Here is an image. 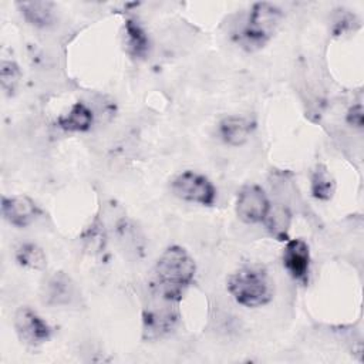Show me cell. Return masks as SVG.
<instances>
[{"label": "cell", "mask_w": 364, "mask_h": 364, "mask_svg": "<svg viewBox=\"0 0 364 364\" xmlns=\"http://www.w3.org/2000/svg\"><path fill=\"white\" fill-rule=\"evenodd\" d=\"M195 272L196 266L191 255L178 245L169 246L156 260L148 289L181 301L193 282Z\"/></svg>", "instance_id": "obj_1"}, {"label": "cell", "mask_w": 364, "mask_h": 364, "mask_svg": "<svg viewBox=\"0 0 364 364\" xmlns=\"http://www.w3.org/2000/svg\"><path fill=\"white\" fill-rule=\"evenodd\" d=\"M100 228H101V226L95 228V226L92 225V228H91L92 237H95V236H102V232H101ZM85 240H87V242H91V247H94V246H101V245H102V240H100V239H92V240H91V235H88Z\"/></svg>", "instance_id": "obj_20"}, {"label": "cell", "mask_w": 364, "mask_h": 364, "mask_svg": "<svg viewBox=\"0 0 364 364\" xmlns=\"http://www.w3.org/2000/svg\"><path fill=\"white\" fill-rule=\"evenodd\" d=\"M334 189L336 182L327 166L323 164L316 165L311 172V195L318 200H328L331 199Z\"/></svg>", "instance_id": "obj_15"}, {"label": "cell", "mask_w": 364, "mask_h": 364, "mask_svg": "<svg viewBox=\"0 0 364 364\" xmlns=\"http://www.w3.org/2000/svg\"><path fill=\"white\" fill-rule=\"evenodd\" d=\"M125 46L129 55L134 58H144L149 50V40L142 26L135 18H127L124 24Z\"/></svg>", "instance_id": "obj_13"}, {"label": "cell", "mask_w": 364, "mask_h": 364, "mask_svg": "<svg viewBox=\"0 0 364 364\" xmlns=\"http://www.w3.org/2000/svg\"><path fill=\"white\" fill-rule=\"evenodd\" d=\"M21 73L18 65L14 61H9V60H3L0 64V82H1V88L7 95H11L20 81Z\"/></svg>", "instance_id": "obj_18"}, {"label": "cell", "mask_w": 364, "mask_h": 364, "mask_svg": "<svg viewBox=\"0 0 364 364\" xmlns=\"http://www.w3.org/2000/svg\"><path fill=\"white\" fill-rule=\"evenodd\" d=\"M179 303L148 289L146 303L142 310L144 337L154 340L171 333L179 320Z\"/></svg>", "instance_id": "obj_4"}, {"label": "cell", "mask_w": 364, "mask_h": 364, "mask_svg": "<svg viewBox=\"0 0 364 364\" xmlns=\"http://www.w3.org/2000/svg\"><path fill=\"white\" fill-rule=\"evenodd\" d=\"M346 119H347V122H348L351 127L363 128V124H364L363 105H361V104H355V105H353V107L348 109Z\"/></svg>", "instance_id": "obj_19"}, {"label": "cell", "mask_w": 364, "mask_h": 364, "mask_svg": "<svg viewBox=\"0 0 364 364\" xmlns=\"http://www.w3.org/2000/svg\"><path fill=\"white\" fill-rule=\"evenodd\" d=\"M1 213L10 225L16 228H26L36 220V218L40 213V209L36 205V202L28 196H3Z\"/></svg>", "instance_id": "obj_8"}, {"label": "cell", "mask_w": 364, "mask_h": 364, "mask_svg": "<svg viewBox=\"0 0 364 364\" xmlns=\"http://www.w3.org/2000/svg\"><path fill=\"white\" fill-rule=\"evenodd\" d=\"M77 297L75 284L63 272L54 273L43 284V300L50 306H70Z\"/></svg>", "instance_id": "obj_10"}, {"label": "cell", "mask_w": 364, "mask_h": 364, "mask_svg": "<svg viewBox=\"0 0 364 364\" xmlns=\"http://www.w3.org/2000/svg\"><path fill=\"white\" fill-rule=\"evenodd\" d=\"M283 17L282 10L272 3L259 1L255 3L246 14L242 24L233 31V41L246 51H256L273 37L280 20Z\"/></svg>", "instance_id": "obj_2"}, {"label": "cell", "mask_w": 364, "mask_h": 364, "mask_svg": "<svg viewBox=\"0 0 364 364\" xmlns=\"http://www.w3.org/2000/svg\"><path fill=\"white\" fill-rule=\"evenodd\" d=\"M253 129V124L245 118L237 115L225 117L218 127L220 139L230 146H240L247 142Z\"/></svg>", "instance_id": "obj_11"}, {"label": "cell", "mask_w": 364, "mask_h": 364, "mask_svg": "<svg viewBox=\"0 0 364 364\" xmlns=\"http://www.w3.org/2000/svg\"><path fill=\"white\" fill-rule=\"evenodd\" d=\"M172 193L186 202L212 206L216 200L215 185L202 173L185 171L179 173L171 183Z\"/></svg>", "instance_id": "obj_5"}, {"label": "cell", "mask_w": 364, "mask_h": 364, "mask_svg": "<svg viewBox=\"0 0 364 364\" xmlns=\"http://www.w3.org/2000/svg\"><path fill=\"white\" fill-rule=\"evenodd\" d=\"M270 200L259 185H245L236 196V215L237 218L247 223H260L264 222L269 210H270Z\"/></svg>", "instance_id": "obj_6"}, {"label": "cell", "mask_w": 364, "mask_h": 364, "mask_svg": "<svg viewBox=\"0 0 364 364\" xmlns=\"http://www.w3.org/2000/svg\"><path fill=\"white\" fill-rule=\"evenodd\" d=\"M16 260L18 264L33 270H43L47 266V256L44 250L34 243L20 245L16 250Z\"/></svg>", "instance_id": "obj_16"}, {"label": "cell", "mask_w": 364, "mask_h": 364, "mask_svg": "<svg viewBox=\"0 0 364 364\" xmlns=\"http://www.w3.org/2000/svg\"><path fill=\"white\" fill-rule=\"evenodd\" d=\"M94 122L92 111L84 102H75L70 111L57 119V124L64 131L84 132L91 128Z\"/></svg>", "instance_id": "obj_12"}, {"label": "cell", "mask_w": 364, "mask_h": 364, "mask_svg": "<svg viewBox=\"0 0 364 364\" xmlns=\"http://www.w3.org/2000/svg\"><path fill=\"white\" fill-rule=\"evenodd\" d=\"M228 291L245 307H260L273 297V286L262 266H243L228 279Z\"/></svg>", "instance_id": "obj_3"}, {"label": "cell", "mask_w": 364, "mask_h": 364, "mask_svg": "<svg viewBox=\"0 0 364 364\" xmlns=\"http://www.w3.org/2000/svg\"><path fill=\"white\" fill-rule=\"evenodd\" d=\"M283 266L294 279L304 282L310 269V249L303 239L287 240L283 249Z\"/></svg>", "instance_id": "obj_9"}, {"label": "cell", "mask_w": 364, "mask_h": 364, "mask_svg": "<svg viewBox=\"0 0 364 364\" xmlns=\"http://www.w3.org/2000/svg\"><path fill=\"white\" fill-rule=\"evenodd\" d=\"M14 328L23 343L34 347L48 341L51 337V327L28 306H23L16 311Z\"/></svg>", "instance_id": "obj_7"}, {"label": "cell", "mask_w": 364, "mask_h": 364, "mask_svg": "<svg viewBox=\"0 0 364 364\" xmlns=\"http://www.w3.org/2000/svg\"><path fill=\"white\" fill-rule=\"evenodd\" d=\"M264 223L270 233L277 239V240H287V232L290 226V212L284 206H277L272 208L264 219Z\"/></svg>", "instance_id": "obj_17"}, {"label": "cell", "mask_w": 364, "mask_h": 364, "mask_svg": "<svg viewBox=\"0 0 364 364\" xmlns=\"http://www.w3.org/2000/svg\"><path fill=\"white\" fill-rule=\"evenodd\" d=\"M23 17L36 27H48L54 20V4L50 1L18 3Z\"/></svg>", "instance_id": "obj_14"}]
</instances>
